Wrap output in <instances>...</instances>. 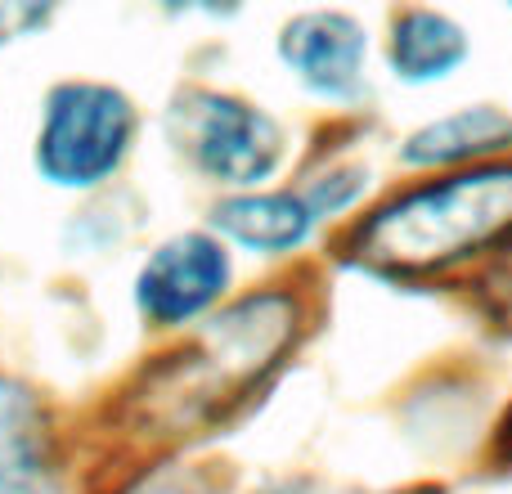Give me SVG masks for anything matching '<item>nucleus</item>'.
Masks as SVG:
<instances>
[{"instance_id": "nucleus-8", "label": "nucleus", "mask_w": 512, "mask_h": 494, "mask_svg": "<svg viewBox=\"0 0 512 494\" xmlns=\"http://www.w3.org/2000/svg\"><path fill=\"white\" fill-rule=\"evenodd\" d=\"M315 221L301 194H234L212 216L216 230L248 252H297Z\"/></svg>"}, {"instance_id": "nucleus-14", "label": "nucleus", "mask_w": 512, "mask_h": 494, "mask_svg": "<svg viewBox=\"0 0 512 494\" xmlns=\"http://www.w3.org/2000/svg\"><path fill=\"white\" fill-rule=\"evenodd\" d=\"M270 494H351V490H328V486H315V481H288V486L270 490ZM396 494H441V490H396Z\"/></svg>"}, {"instance_id": "nucleus-10", "label": "nucleus", "mask_w": 512, "mask_h": 494, "mask_svg": "<svg viewBox=\"0 0 512 494\" xmlns=\"http://www.w3.org/2000/svg\"><path fill=\"white\" fill-rule=\"evenodd\" d=\"M512 149V117L490 104L459 108V113L427 122L405 140V162L414 167H450V162H481L490 153Z\"/></svg>"}, {"instance_id": "nucleus-9", "label": "nucleus", "mask_w": 512, "mask_h": 494, "mask_svg": "<svg viewBox=\"0 0 512 494\" xmlns=\"http://www.w3.org/2000/svg\"><path fill=\"white\" fill-rule=\"evenodd\" d=\"M468 59V36L454 18L436 14V9H405L391 23L387 63L391 77L405 86H427V81H445L459 63Z\"/></svg>"}, {"instance_id": "nucleus-4", "label": "nucleus", "mask_w": 512, "mask_h": 494, "mask_svg": "<svg viewBox=\"0 0 512 494\" xmlns=\"http://www.w3.org/2000/svg\"><path fill=\"white\" fill-rule=\"evenodd\" d=\"M180 149L194 158L203 176L230 189H256L274 176L283 162V131L270 113L252 108L248 99L194 90L185 104L171 113Z\"/></svg>"}, {"instance_id": "nucleus-13", "label": "nucleus", "mask_w": 512, "mask_h": 494, "mask_svg": "<svg viewBox=\"0 0 512 494\" xmlns=\"http://www.w3.org/2000/svg\"><path fill=\"white\" fill-rule=\"evenodd\" d=\"M486 288H490V297H495L499 319H512V247H508L504 261L495 265V274L486 279Z\"/></svg>"}, {"instance_id": "nucleus-2", "label": "nucleus", "mask_w": 512, "mask_h": 494, "mask_svg": "<svg viewBox=\"0 0 512 494\" xmlns=\"http://www.w3.org/2000/svg\"><path fill=\"white\" fill-rule=\"evenodd\" d=\"M512 234V162L432 180L355 230V256L373 270L432 274L490 252Z\"/></svg>"}, {"instance_id": "nucleus-7", "label": "nucleus", "mask_w": 512, "mask_h": 494, "mask_svg": "<svg viewBox=\"0 0 512 494\" xmlns=\"http://www.w3.org/2000/svg\"><path fill=\"white\" fill-rule=\"evenodd\" d=\"M0 494H59L45 459V418L27 387L0 378Z\"/></svg>"}, {"instance_id": "nucleus-12", "label": "nucleus", "mask_w": 512, "mask_h": 494, "mask_svg": "<svg viewBox=\"0 0 512 494\" xmlns=\"http://www.w3.org/2000/svg\"><path fill=\"white\" fill-rule=\"evenodd\" d=\"M135 494H225L221 486H212L207 477H158V481H144Z\"/></svg>"}, {"instance_id": "nucleus-5", "label": "nucleus", "mask_w": 512, "mask_h": 494, "mask_svg": "<svg viewBox=\"0 0 512 494\" xmlns=\"http://www.w3.org/2000/svg\"><path fill=\"white\" fill-rule=\"evenodd\" d=\"M230 288V252L212 234H176L153 247L135 279V306L153 328L194 324Z\"/></svg>"}, {"instance_id": "nucleus-1", "label": "nucleus", "mask_w": 512, "mask_h": 494, "mask_svg": "<svg viewBox=\"0 0 512 494\" xmlns=\"http://www.w3.org/2000/svg\"><path fill=\"white\" fill-rule=\"evenodd\" d=\"M297 337L292 292L243 297L225 315L207 319L185 351L167 355L144 373L131 409L149 436H194L221 423L239 400H248L283 364V351Z\"/></svg>"}, {"instance_id": "nucleus-6", "label": "nucleus", "mask_w": 512, "mask_h": 494, "mask_svg": "<svg viewBox=\"0 0 512 494\" xmlns=\"http://www.w3.org/2000/svg\"><path fill=\"white\" fill-rule=\"evenodd\" d=\"M369 36L342 9H310L279 32V59L292 77L324 99H351L364 86Z\"/></svg>"}, {"instance_id": "nucleus-11", "label": "nucleus", "mask_w": 512, "mask_h": 494, "mask_svg": "<svg viewBox=\"0 0 512 494\" xmlns=\"http://www.w3.org/2000/svg\"><path fill=\"white\" fill-rule=\"evenodd\" d=\"M36 23H45V9H36V5H0V45L27 36Z\"/></svg>"}, {"instance_id": "nucleus-3", "label": "nucleus", "mask_w": 512, "mask_h": 494, "mask_svg": "<svg viewBox=\"0 0 512 494\" xmlns=\"http://www.w3.org/2000/svg\"><path fill=\"white\" fill-rule=\"evenodd\" d=\"M135 108L99 81H63L50 90L36 135V171L59 189H95L126 162Z\"/></svg>"}]
</instances>
